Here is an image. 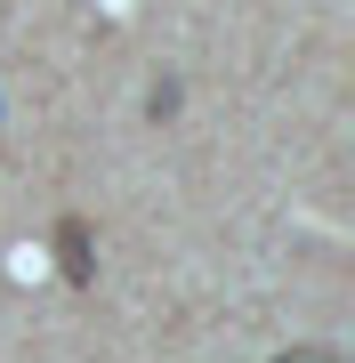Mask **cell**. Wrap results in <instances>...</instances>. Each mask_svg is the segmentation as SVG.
<instances>
[{
	"label": "cell",
	"mask_w": 355,
	"mask_h": 363,
	"mask_svg": "<svg viewBox=\"0 0 355 363\" xmlns=\"http://www.w3.org/2000/svg\"><path fill=\"white\" fill-rule=\"evenodd\" d=\"M57 274L73 291L97 283V242H89V218H57Z\"/></svg>",
	"instance_id": "1"
},
{
	"label": "cell",
	"mask_w": 355,
	"mask_h": 363,
	"mask_svg": "<svg viewBox=\"0 0 355 363\" xmlns=\"http://www.w3.org/2000/svg\"><path fill=\"white\" fill-rule=\"evenodd\" d=\"M145 113H154V121H170V113H178V81H154V97H145Z\"/></svg>",
	"instance_id": "2"
},
{
	"label": "cell",
	"mask_w": 355,
	"mask_h": 363,
	"mask_svg": "<svg viewBox=\"0 0 355 363\" xmlns=\"http://www.w3.org/2000/svg\"><path fill=\"white\" fill-rule=\"evenodd\" d=\"M275 363H339L331 347H291V355H275Z\"/></svg>",
	"instance_id": "3"
}]
</instances>
